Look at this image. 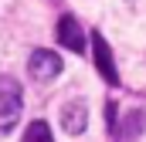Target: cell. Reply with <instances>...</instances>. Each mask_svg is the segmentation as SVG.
<instances>
[{
    "label": "cell",
    "mask_w": 146,
    "mask_h": 142,
    "mask_svg": "<svg viewBox=\"0 0 146 142\" xmlns=\"http://www.w3.org/2000/svg\"><path fill=\"white\" fill-rule=\"evenodd\" d=\"M21 115V85L14 78H0V132H10Z\"/></svg>",
    "instance_id": "cell-1"
},
{
    "label": "cell",
    "mask_w": 146,
    "mask_h": 142,
    "mask_svg": "<svg viewBox=\"0 0 146 142\" xmlns=\"http://www.w3.org/2000/svg\"><path fill=\"white\" fill-rule=\"evenodd\" d=\"M27 71H31V78H37V81H51L61 71V58L54 51H34L27 58Z\"/></svg>",
    "instance_id": "cell-2"
},
{
    "label": "cell",
    "mask_w": 146,
    "mask_h": 142,
    "mask_svg": "<svg viewBox=\"0 0 146 142\" xmlns=\"http://www.w3.org/2000/svg\"><path fill=\"white\" fill-rule=\"evenodd\" d=\"M92 54H95V64H99V71H102V78H106L109 85H115L119 74H115L112 51H109V44H106V37H102V34H92Z\"/></svg>",
    "instance_id": "cell-3"
},
{
    "label": "cell",
    "mask_w": 146,
    "mask_h": 142,
    "mask_svg": "<svg viewBox=\"0 0 146 142\" xmlns=\"http://www.w3.org/2000/svg\"><path fill=\"white\" fill-rule=\"evenodd\" d=\"M61 125H65V132L82 135L85 125H88V108L82 105V102H68V105H61Z\"/></svg>",
    "instance_id": "cell-4"
},
{
    "label": "cell",
    "mask_w": 146,
    "mask_h": 142,
    "mask_svg": "<svg viewBox=\"0 0 146 142\" xmlns=\"http://www.w3.org/2000/svg\"><path fill=\"white\" fill-rule=\"evenodd\" d=\"M58 41H61L68 51H75V54L85 51V34H82V27H78L75 17H61V20H58Z\"/></svg>",
    "instance_id": "cell-5"
},
{
    "label": "cell",
    "mask_w": 146,
    "mask_h": 142,
    "mask_svg": "<svg viewBox=\"0 0 146 142\" xmlns=\"http://www.w3.org/2000/svg\"><path fill=\"white\" fill-rule=\"evenodd\" d=\"M21 142H54V139H51V129H48V122L34 118V122L27 125V132H24V139H21Z\"/></svg>",
    "instance_id": "cell-6"
},
{
    "label": "cell",
    "mask_w": 146,
    "mask_h": 142,
    "mask_svg": "<svg viewBox=\"0 0 146 142\" xmlns=\"http://www.w3.org/2000/svg\"><path fill=\"white\" fill-rule=\"evenodd\" d=\"M139 129H143V112H129V115H126V129H122L119 142H133L136 135H139Z\"/></svg>",
    "instance_id": "cell-7"
}]
</instances>
